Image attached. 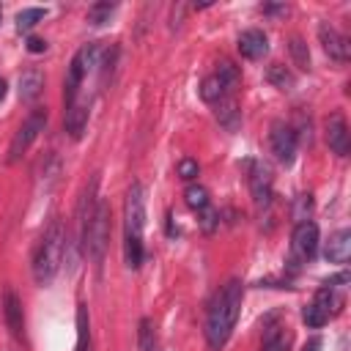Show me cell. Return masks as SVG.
<instances>
[{
	"instance_id": "6da1fadb",
	"label": "cell",
	"mask_w": 351,
	"mask_h": 351,
	"mask_svg": "<svg viewBox=\"0 0 351 351\" xmlns=\"http://www.w3.org/2000/svg\"><path fill=\"white\" fill-rule=\"evenodd\" d=\"M241 293L244 291H241V282L239 280H228L217 291V296H214V302L208 307V315H206V340H208V348L219 351L228 343V337H230V332H233V326L239 321Z\"/></svg>"
},
{
	"instance_id": "7a4b0ae2",
	"label": "cell",
	"mask_w": 351,
	"mask_h": 351,
	"mask_svg": "<svg viewBox=\"0 0 351 351\" xmlns=\"http://www.w3.org/2000/svg\"><path fill=\"white\" fill-rule=\"evenodd\" d=\"M143 228H145V189L143 184H132L123 203V258L129 269H140L145 258Z\"/></svg>"
},
{
	"instance_id": "3957f363",
	"label": "cell",
	"mask_w": 351,
	"mask_h": 351,
	"mask_svg": "<svg viewBox=\"0 0 351 351\" xmlns=\"http://www.w3.org/2000/svg\"><path fill=\"white\" fill-rule=\"evenodd\" d=\"M63 250H66L63 225H60V219H52L36 247V255H33V277L38 285H47L55 280V274L63 263Z\"/></svg>"
},
{
	"instance_id": "277c9868",
	"label": "cell",
	"mask_w": 351,
	"mask_h": 351,
	"mask_svg": "<svg viewBox=\"0 0 351 351\" xmlns=\"http://www.w3.org/2000/svg\"><path fill=\"white\" fill-rule=\"evenodd\" d=\"M44 126H47V110H44V107H36V110L22 121V126L16 129V134H14L11 145H8V162H11V165L33 145V140L44 132Z\"/></svg>"
},
{
	"instance_id": "5b68a950",
	"label": "cell",
	"mask_w": 351,
	"mask_h": 351,
	"mask_svg": "<svg viewBox=\"0 0 351 351\" xmlns=\"http://www.w3.org/2000/svg\"><path fill=\"white\" fill-rule=\"evenodd\" d=\"M318 250V225L315 222H296L293 236H291V263L302 266L307 261H313Z\"/></svg>"
},
{
	"instance_id": "8992f818",
	"label": "cell",
	"mask_w": 351,
	"mask_h": 351,
	"mask_svg": "<svg viewBox=\"0 0 351 351\" xmlns=\"http://www.w3.org/2000/svg\"><path fill=\"white\" fill-rule=\"evenodd\" d=\"M269 145H271V154L280 165H291L296 159V132H293V126H288L282 121H274L271 132H269Z\"/></svg>"
},
{
	"instance_id": "52a82bcc",
	"label": "cell",
	"mask_w": 351,
	"mask_h": 351,
	"mask_svg": "<svg viewBox=\"0 0 351 351\" xmlns=\"http://www.w3.org/2000/svg\"><path fill=\"white\" fill-rule=\"evenodd\" d=\"M318 38H321V47H324V52L332 58V60H337V63H346L348 58H351V47H348V38L337 30V27H332L329 22H321L318 25Z\"/></svg>"
},
{
	"instance_id": "ba28073f",
	"label": "cell",
	"mask_w": 351,
	"mask_h": 351,
	"mask_svg": "<svg viewBox=\"0 0 351 351\" xmlns=\"http://www.w3.org/2000/svg\"><path fill=\"white\" fill-rule=\"evenodd\" d=\"M332 302H335V296H332V288L329 285H324V288H318V293H315V299L302 310V321L307 324V326H313V329H318V326H324L326 321H329V313H332Z\"/></svg>"
},
{
	"instance_id": "9c48e42d",
	"label": "cell",
	"mask_w": 351,
	"mask_h": 351,
	"mask_svg": "<svg viewBox=\"0 0 351 351\" xmlns=\"http://www.w3.org/2000/svg\"><path fill=\"white\" fill-rule=\"evenodd\" d=\"M326 145L337 156L348 154V123H346L343 112H332L326 118Z\"/></svg>"
},
{
	"instance_id": "30bf717a",
	"label": "cell",
	"mask_w": 351,
	"mask_h": 351,
	"mask_svg": "<svg viewBox=\"0 0 351 351\" xmlns=\"http://www.w3.org/2000/svg\"><path fill=\"white\" fill-rule=\"evenodd\" d=\"M250 192H252V200L258 208H266L269 200H271V170L266 165H252V173H250Z\"/></svg>"
},
{
	"instance_id": "8fae6325",
	"label": "cell",
	"mask_w": 351,
	"mask_h": 351,
	"mask_svg": "<svg viewBox=\"0 0 351 351\" xmlns=\"http://www.w3.org/2000/svg\"><path fill=\"white\" fill-rule=\"evenodd\" d=\"M266 49H269V38H266L263 30L250 27V30H244V33L239 36V52H241V58L258 60V58L266 55Z\"/></svg>"
},
{
	"instance_id": "7c38bea8",
	"label": "cell",
	"mask_w": 351,
	"mask_h": 351,
	"mask_svg": "<svg viewBox=\"0 0 351 351\" xmlns=\"http://www.w3.org/2000/svg\"><path fill=\"white\" fill-rule=\"evenodd\" d=\"M3 315H5V326L11 329V335L19 337L22 329H25V318H22V302H19V296H16L14 288L5 291V299H3Z\"/></svg>"
},
{
	"instance_id": "4fadbf2b",
	"label": "cell",
	"mask_w": 351,
	"mask_h": 351,
	"mask_svg": "<svg viewBox=\"0 0 351 351\" xmlns=\"http://www.w3.org/2000/svg\"><path fill=\"white\" fill-rule=\"evenodd\" d=\"M324 255H326L329 263H346V261L351 258V230H346V228L337 230V233L329 239Z\"/></svg>"
},
{
	"instance_id": "5bb4252c",
	"label": "cell",
	"mask_w": 351,
	"mask_h": 351,
	"mask_svg": "<svg viewBox=\"0 0 351 351\" xmlns=\"http://www.w3.org/2000/svg\"><path fill=\"white\" fill-rule=\"evenodd\" d=\"M63 123H66V132H69L74 140L82 137V132H85V126H88V107L80 104V101L69 104V107H66V118H63Z\"/></svg>"
},
{
	"instance_id": "9a60e30c",
	"label": "cell",
	"mask_w": 351,
	"mask_h": 351,
	"mask_svg": "<svg viewBox=\"0 0 351 351\" xmlns=\"http://www.w3.org/2000/svg\"><path fill=\"white\" fill-rule=\"evenodd\" d=\"M228 93H230V90H228V85L219 80V74H217V71H214V74H208V77L200 82V99H203V101H208V104H219Z\"/></svg>"
},
{
	"instance_id": "2e32d148",
	"label": "cell",
	"mask_w": 351,
	"mask_h": 351,
	"mask_svg": "<svg viewBox=\"0 0 351 351\" xmlns=\"http://www.w3.org/2000/svg\"><path fill=\"white\" fill-rule=\"evenodd\" d=\"M41 88H44V77H41V71L30 69V71H25V74L19 77V96H22L25 101H33V99L41 93Z\"/></svg>"
},
{
	"instance_id": "e0dca14e",
	"label": "cell",
	"mask_w": 351,
	"mask_h": 351,
	"mask_svg": "<svg viewBox=\"0 0 351 351\" xmlns=\"http://www.w3.org/2000/svg\"><path fill=\"white\" fill-rule=\"evenodd\" d=\"M77 351H93V346H90V318H88L85 304H80V310H77Z\"/></svg>"
},
{
	"instance_id": "ac0fdd59",
	"label": "cell",
	"mask_w": 351,
	"mask_h": 351,
	"mask_svg": "<svg viewBox=\"0 0 351 351\" xmlns=\"http://www.w3.org/2000/svg\"><path fill=\"white\" fill-rule=\"evenodd\" d=\"M266 80L274 85V88H280V90H291L293 88V74L288 71V66H282V63H271L269 66V71H266Z\"/></svg>"
},
{
	"instance_id": "d6986e66",
	"label": "cell",
	"mask_w": 351,
	"mask_h": 351,
	"mask_svg": "<svg viewBox=\"0 0 351 351\" xmlns=\"http://www.w3.org/2000/svg\"><path fill=\"white\" fill-rule=\"evenodd\" d=\"M184 200H186L189 208H195L200 214L203 208H208V189L200 186V184H189L186 192H184Z\"/></svg>"
},
{
	"instance_id": "ffe728a7",
	"label": "cell",
	"mask_w": 351,
	"mask_h": 351,
	"mask_svg": "<svg viewBox=\"0 0 351 351\" xmlns=\"http://www.w3.org/2000/svg\"><path fill=\"white\" fill-rule=\"evenodd\" d=\"M288 49H291V58H293V66H299L302 71H307L310 69V49H307V44L302 41V38H291L288 41Z\"/></svg>"
},
{
	"instance_id": "44dd1931",
	"label": "cell",
	"mask_w": 351,
	"mask_h": 351,
	"mask_svg": "<svg viewBox=\"0 0 351 351\" xmlns=\"http://www.w3.org/2000/svg\"><path fill=\"white\" fill-rule=\"evenodd\" d=\"M44 8H22L19 14H16V30L19 33H27L33 25H38L41 19H44Z\"/></svg>"
},
{
	"instance_id": "7402d4cb",
	"label": "cell",
	"mask_w": 351,
	"mask_h": 351,
	"mask_svg": "<svg viewBox=\"0 0 351 351\" xmlns=\"http://www.w3.org/2000/svg\"><path fill=\"white\" fill-rule=\"evenodd\" d=\"M137 343H140V351H156V332H154V324H151L148 318L140 321Z\"/></svg>"
},
{
	"instance_id": "603a6c76",
	"label": "cell",
	"mask_w": 351,
	"mask_h": 351,
	"mask_svg": "<svg viewBox=\"0 0 351 351\" xmlns=\"http://www.w3.org/2000/svg\"><path fill=\"white\" fill-rule=\"evenodd\" d=\"M112 11H115V3H93L88 8V22L90 25H104Z\"/></svg>"
},
{
	"instance_id": "cb8c5ba5",
	"label": "cell",
	"mask_w": 351,
	"mask_h": 351,
	"mask_svg": "<svg viewBox=\"0 0 351 351\" xmlns=\"http://www.w3.org/2000/svg\"><path fill=\"white\" fill-rule=\"evenodd\" d=\"M217 118L228 126V129H236V123H239V110H236V101H219V110H217Z\"/></svg>"
},
{
	"instance_id": "d4e9b609",
	"label": "cell",
	"mask_w": 351,
	"mask_h": 351,
	"mask_svg": "<svg viewBox=\"0 0 351 351\" xmlns=\"http://www.w3.org/2000/svg\"><path fill=\"white\" fill-rule=\"evenodd\" d=\"M310 211H313V195H299L293 200V208H291L293 219L296 222H307L310 219Z\"/></svg>"
},
{
	"instance_id": "484cf974",
	"label": "cell",
	"mask_w": 351,
	"mask_h": 351,
	"mask_svg": "<svg viewBox=\"0 0 351 351\" xmlns=\"http://www.w3.org/2000/svg\"><path fill=\"white\" fill-rule=\"evenodd\" d=\"M217 74H219V80L228 85V90H233V88L239 85V69H236L230 60H222L219 69H217Z\"/></svg>"
},
{
	"instance_id": "4316f807",
	"label": "cell",
	"mask_w": 351,
	"mask_h": 351,
	"mask_svg": "<svg viewBox=\"0 0 351 351\" xmlns=\"http://www.w3.org/2000/svg\"><path fill=\"white\" fill-rule=\"evenodd\" d=\"M197 173H200V167H197V162H195V159H181V162H178V178L192 181Z\"/></svg>"
},
{
	"instance_id": "83f0119b",
	"label": "cell",
	"mask_w": 351,
	"mask_h": 351,
	"mask_svg": "<svg viewBox=\"0 0 351 351\" xmlns=\"http://www.w3.org/2000/svg\"><path fill=\"white\" fill-rule=\"evenodd\" d=\"M263 351H288V337L282 335H269L263 343Z\"/></svg>"
},
{
	"instance_id": "f1b7e54d",
	"label": "cell",
	"mask_w": 351,
	"mask_h": 351,
	"mask_svg": "<svg viewBox=\"0 0 351 351\" xmlns=\"http://www.w3.org/2000/svg\"><path fill=\"white\" fill-rule=\"evenodd\" d=\"M200 214H203V219H200L203 230H214V225H217V211H214V208L208 206V208H203Z\"/></svg>"
},
{
	"instance_id": "f546056e",
	"label": "cell",
	"mask_w": 351,
	"mask_h": 351,
	"mask_svg": "<svg viewBox=\"0 0 351 351\" xmlns=\"http://www.w3.org/2000/svg\"><path fill=\"white\" fill-rule=\"evenodd\" d=\"M27 49L38 55V52H44V49H47V41H44V38H36V36H33V38H27Z\"/></svg>"
},
{
	"instance_id": "4dcf8cb0",
	"label": "cell",
	"mask_w": 351,
	"mask_h": 351,
	"mask_svg": "<svg viewBox=\"0 0 351 351\" xmlns=\"http://www.w3.org/2000/svg\"><path fill=\"white\" fill-rule=\"evenodd\" d=\"M318 348H321V340H318V337H313V340L304 346V351H318Z\"/></svg>"
},
{
	"instance_id": "1f68e13d",
	"label": "cell",
	"mask_w": 351,
	"mask_h": 351,
	"mask_svg": "<svg viewBox=\"0 0 351 351\" xmlns=\"http://www.w3.org/2000/svg\"><path fill=\"white\" fill-rule=\"evenodd\" d=\"M5 99V80H0V101Z\"/></svg>"
},
{
	"instance_id": "d6a6232c",
	"label": "cell",
	"mask_w": 351,
	"mask_h": 351,
	"mask_svg": "<svg viewBox=\"0 0 351 351\" xmlns=\"http://www.w3.org/2000/svg\"><path fill=\"white\" fill-rule=\"evenodd\" d=\"M0 16H3V8H0Z\"/></svg>"
}]
</instances>
